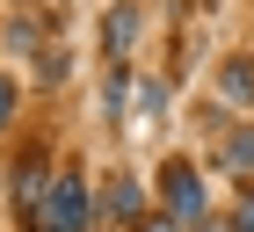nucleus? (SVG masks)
Instances as JSON below:
<instances>
[{"mask_svg": "<svg viewBox=\"0 0 254 232\" xmlns=\"http://www.w3.org/2000/svg\"><path fill=\"white\" fill-rule=\"evenodd\" d=\"M29 232H87V189H80V174H59L51 181V196L29 218Z\"/></svg>", "mask_w": 254, "mask_h": 232, "instance_id": "f257e3e1", "label": "nucleus"}, {"mask_svg": "<svg viewBox=\"0 0 254 232\" xmlns=\"http://www.w3.org/2000/svg\"><path fill=\"white\" fill-rule=\"evenodd\" d=\"M160 196H167L175 218H203V181H196L189 160H167V167H160Z\"/></svg>", "mask_w": 254, "mask_h": 232, "instance_id": "f03ea898", "label": "nucleus"}, {"mask_svg": "<svg viewBox=\"0 0 254 232\" xmlns=\"http://www.w3.org/2000/svg\"><path fill=\"white\" fill-rule=\"evenodd\" d=\"M44 196H51V181H44V153H29L22 174H15V211H22V225L44 211Z\"/></svg>", "mask_w": 254, "mask_h": 232, "instance_id": "7ed1b4c3", "label": "nucleus"}, {"mask_svg": "<svg viewBox=\"0 0 254 232\" xmlns=\"http://www.w3.org/2000/svg\"><path fill=\"white\" fill-rule=\"evenodd\" d=\"M131 44H138V0H117V7H109V22H102V51L124 58Z\"/></svg>", "mask_w": 254, "mask_h": 232, "instance_id": "20e7f679", "label": "nucleus"}, {"mask_svg": "<svg viewBox=\"0 0 254 232\" xmlns=\"http://www.w3.org/2000/svg\"><path fill=\"white\" fill-rule=\"evenodd\" d=\"M131 218H138V181L117 174V181L102 189V225H131Z\"/></svg>", "mask_w": 254, "mask_h": 232, "instance_id": "39448f33", "label": "nucleus"}, {"mask_svg": "<svg viewBox=\"0 0 254 232\" xmlns=\"http://www.w3.org/2000/svg\"><path fill=\"white\" fill-rule=\"evenodd\" d=\"M218 95H225V102H254V58H225Z\"/></svg>", "mask_w": 254, "mask_h": 232, "instance_id": "423d86ee", "label": "nucleus"}, {"mask_svg": "<svg viewBox=\"0 0 254 232\" xmlns=\"http://www.w3.org/2000/svg\"><path fill=\"white\" fill-rule=\"evenodd\" d=\"M218 160H225V167H240V174H254V123H240V131L218 145Z\"/></svg>", "mask_w": 254, "mask_h": 232, "instance_id": "0eeeda50", "label": "nucleus"}, {"mask_svg": "<svg viewBox=\"0 0 254 232\" xmlns=\"http://www.w3.org/2000/svg\"><path fill=\"white\" fill-rule=\"evenodd\" d=\"M7 123H15V80L0 73V131H7Z\"/></svg>", "mask_w": 254, "mask_h": 232, "instance_id": "6e6552de", "label": "nucleus"}, {"mask_svg": "<svg viewBox=\"0 0 254 232\" xmlns=\"http://www.w3.org/2000/svg\"><path fill=\"white\" fill-rule=\"evenodd\" d=\"M233 225H240V232H254V189L240 196V218H233Z\"/></svg>", "mask_w": 254, "mask_h": 232, "instance_id": "1a4fd4ad", "label": "nucleus"}, {"mask_svg": "<svg viewBox=\"0 0 254 232\" xmlns=\"http://www.w3.org/2000/svg\"><path fill=\"white\" fill-rule=\"evenodd\" d=\"M138 232H175V218H138Z\"/></svg>", "mask_w": 254, "mask_h": 232, "instance_id": "9d476101", "label": "nucleus"}]
</instances>
